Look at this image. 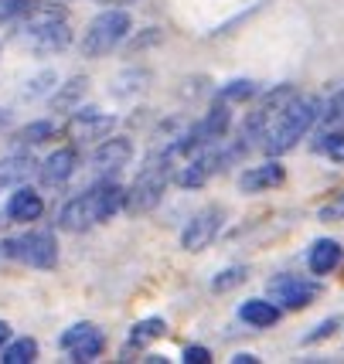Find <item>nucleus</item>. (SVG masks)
<instances>
[{
  "mask_svg": "<svg viewBox=\"0 0 344 364\" xmlns=\"http://www.w3.org/2000/svg\"><path fill=\"white\" fill-rule=\"evenodd\" d=\"M320 109H324V102H320L317 95H307V99L297 95V99L276 116V123L269 127L266 136H263V150H266L269 157L290 154V150L313 129V123L320 119Z\"/></svg>",
  "mask_w": 344,
  "mask_h": 364,
  "instance_id": "f257e3e1",
  "label": "nucleus"
},
{
  "mask_svg": "<svg viewBox=\"0 0 344 364\" xmlns=\"http://www.w3.org/2000/svg\"><path fill=\"white\" fill-rule=\"evenodd\" d=\"M171 160L174 157L167 150H157V154H150L143 160V167L137 171L123 201V208L130 215H150L164 201V191H167V181H171Z\"/></svg>",
  "mask_w": 344,
  "mask_h": 364,
  "instance_id": "f03ea898",
  "label": "nucleus"
},
{
  "mask_svg": "<svg viewBox=\"0 0 344 364\" xmlns=\"http://www.w3.org/2000/svg\"><path fill=\"white\" fill-rule=\"evenodd\" d=\"M31 21L24 28V41L34 55H55L72 41V28L58 7H34Z\"/></svg>",
  "mask_w": 344,
  "mask_h": 364,
  "instance_id": "7ed1b4c3",
  "label": "nucleus"
},
{
  "mask_svg": "<svg viewBox=\"0 0 344 364\" xmlns=\"http://www.w3.org/2000/svg\"><path fill=\"white\" fill-rule=\"evenodd\" d=\"M126 31H130V14L123 7H110V11L95 14L89 21V28L82 31V55L85 58H106L113 48H120Z\"/></svg>",
  "mask_w": 344,
  "mask_h": 364,
  "instance_id": "20e7f679",
  "label": "nucleus"
},
{
  "mask_svg": "<svg viewBox=\"0 0 344 364\" xmlns=\"http://www.w3.org/2000/svg\"><path fill=\"white\" fill-rule=\"evenodd\" d=\"M297 89L293 85H280V89H273V92L256 106L252 112H246V119H242V127H239V143H246L249 146L252 140H263L269 133V127L276 123V116H280L293 99H297Z\"/></svg>",
  "mask_w": 344,
  "mask_h": 364,
  "instance_id": "39448f33",
  "label": "nucleus"
},
{
  "mask_svg": "<svg viewBox=\"0 0 344 364\" xmlns=\"http://www.w3.org/2000/svg\"><path fill=\"white\" fill-rule=\"evenodd\" d=\"M246 154V143H235V146H225V150H219V146H212V150H204V154H198V157L191 160L188 167H181L177 171V184L188 191V188H202V184H208L215 174H221L225 171V164H232V160H239Z\"/></svg>",
  "mask_w": 344,
  "mask_h": 364,
  "instance_id": "423d86ee",
  "label": "nucleus"
},
{
  "mask_svg": "<svg viewBox=\"0 0 344 364\" xmlns=\"http://www.w3.org/2000/svg\"><path fill=\"white\" fill-rule=\"evenodd\" d=\"M11 242H14V262H24L31 269H51L58 262V242L51 232H24Z\"/></svg>",
  "mask_w": 344,
  "mask_h": 364,
  "instance_id": "0eeeda50",
  "label": "nucleus"
},
{
  "mask_svg": "<svg viewBox=\"0 0 344 364\" xmlns=\"http://www.w3.org/2000/svg\"><path fill=\"white\" fill-rule=\"evenodd\" d=\"M221 222H225V211L221 208H202L198 215H191V222L184 225V232H181V249L184 252H202L208 249L221 232Z\"/></svg>",
  "mask_w": 344,
  "mask_h": 364,
  "instance_id": "6e6552de",
  "label": "nucleus"
},
{
  "mask_svg": "<svg viewBox=\"0 0 344 364\" xmlns=\"http://www.w3.org/2000/svg\"><path fill=\"white\" fill-rule=\"evenodd\" d=\"M269 296L283 303L286 310H303L320 296V286L303 276H276V279H269Z\"/></svg>",
  "mask_w": 344,
  "mask_h": 364,
  "instance_id": "1a4fd4ad",
  "label": "nucleus"
},
{
  "mask_svg": "<svg viewBox=\"0 0 344 364\" xmlns=\"http://www.w3.org/2000/svg\"><path fill=\"white\" fill-rule=\"evenodd\" d=\"M58 344L68 350V361H95L106 348V337L95 323H75V327H68L62 333Z\"/></svg>",
  "mask_w": 344,
  "mask_h": 364,
  "instance_id": "9d476101",
  "label": "nucleus"
},
{
  "mask_svg": "<svg viewBox=\"0 0 344 364\" xmlns=\"http://www.w3.org/2000/svg\"><path fill=\"white\" fill-rule=\"evenodd\" d=\"M130 157H133V143L126 140V136H106L93 150V171L110 177L116 171H123L126 164H130Z\"/></svg>",
  "mask_w": 344,
  "mask_h": 364,
  "instance_id": "9b49d317",
  "label": "nucleus"
},
{
  "mask_svg": "<svg viewBox=\"0 0 344 364\" xmlns=\"http://www.w3.org/2000/svg\"><path fill=\"white\" fill-rule=\"evenodd\" d=\"M116 127V119H113L110 112H99V109H82L78 106L72 112V123H68V133H72V140H106Z\"/></svg>",
  "mask_w": 344,
  "mask_h": 364,
  "instance_id": "f8f14e48",
  "label": "nucleus"
},
{
  "mask_svg": "<svg viewBox=\"0 0 344 364\" xmlns=\"http://www.w3.org/2000/svg\"><path fill=\"white\" fill-rule=\"evenodd\" d=\"M75 171H78V150L75 146H58V150L48 154L45 164L38 167V177H41L45 188H62Z\"/></svg>",
  "mask_w": 344,
  "mask_h": 364,
  "instance_id": "ddd939ff",
  "label": "nucleus"
},
{
  "mask_svg": "<svg viewBox=\"0 0 344 364\" xmlns=\"http://www.w3.org/2000/svg\"><path fill=\"white\" fill-rule=\"evenodd\" d=\"M93 225H99L95 222L93 191H85V194L72 198V201L58 211V228H62V232H85V228H93Z\"/></svg>",
  "mask_w": 344,
  "mask_h": 364,
  "instance_id": "4468645a",
  "label": "nucleus"
},
{
  "mask_svg": "<svg viewBox=\"0 0 344 364\" xmlns=\"http://www.w3.org/2000/svg\"><path fill=\"white\" fill-rule=\"evenodd\" d=\"M4 215H7L11 222H38V218L45 215V201H41V194L34 188L21 184V188H14V194L7 198Z\"/></svg>",
  "mask_w": 344,
  "mask_h": 364,
  "instance_id": "2eb2a0df",
  "label": "nucleus"
},
{
  "mask_svg": "<svg viewBox=\"0 0 344 364\" xmlns=\"http://www.w3.org/2000/svg\"><path fill=\"white\" fill-rule=\"evenodd\" d=\"M286 171H283V164L276 157L266 160V164H259V167H249L246 174L239 177V191L242 194H259V191H269V188H280Z\"/></svg>",
  "mask_w": 344,
  "mask_h": 364,
  "instance_id": "dca6fc26",
  "label": "nucleus"
},
{
  "mask_svg": "<svg viewBox=\"0 0 344 364\" xmlns=\"http://www.w3.org/2000/svg\"><path fill=\"white\" fill-rule=\"evenodd\" d=\"M344 259V249L341 242H334V238H320V242H313L311 245V255H307V266H311L313 276H328L341 266Z\"/></svg>",
  "mask_w": 344,
  "mask_h": 364,
  "instance_id": "f3484780",
  "label": "nucleus"
},
{
  "mask_svg": "<svg viewBox=\"0 0 344 364\" xmlns=\"http://www.w3.org/2000/svg\"><path fill=\"white\" fill-rule=\"evenodd\" d=\"M34 164L28 154H11V157L0 160V188H21V184H28V177L34 174Z\"/></svg>",
  "mask_w": 344,
  "mask_h": 364,
  "instance_id": "a211bd4d",
  "label": "nucleus"
},
{
  "mask_svg": "<svg viewBox=\"0 0 344 364\" xmlns=\"http://www.w3.org/2000/svg\"><path fill=\"white\" fill-rule=\"evenodd\" d=\"M89 89V79L85 75H75V79H68L65 85H58L55 92H51V109L55 112H75L82 106V95Z\"/></svg>",
  "mask_w": 344,
  "mask_h": 364,
  "instance_id": "6ab92c4d",
  "label": "nucleus"
},
{
  "mask_svg": "<svg viewBox=\"0 0 344 364\" xmlns=\"http://www.w3.org/2000/svg\"><path fill=\"white\" fill-rule=\"evenodd\" d=\"M55 133H58V127H55L51 119H38V123H28L24 129H17V133H14V146H21V150H31V146H41V143L55 140Z\"/></svg>",
  "mask_w": 344,
  "mask_h": 364,
  "instance_id": "aec40b11",
  "label": "nucleus"
},
{
  "mask_svg": "<svg viewBox=\"0 0 344 364\" xmlns=\"http://www.w3.org/2000/svg\"><path fill=\"white\" fill-rule=\"evenodd\" d=\"M239 317L246 320L249 327H273L280 320V310L269 300H246L239 306Z\"/></svg>",
  "mask_w": 344,
  "mask_h": 364,
  "instance_id": "412c9836",
  "label": "nucleus"
},
{
  "mask_svg": "<svg viewBox=\"0 0 344 364\" xmlns=\"http://www.w3.org/2000/svg\"><path fill=\"white\" fill-rule=\"evenodd\" d=\"M34 358H38V341L34 337H21V341H14L11 348H4V354H0L4 364H31Z\"/></svg>",
  "mask_w": 344,
  "mask_h": 364,
  "instance_id": "4be33fe9",
  "label": "nucleus"
},
{
  "mask_svg": "<svg viewBox=\"0 0 344 364\" xmlns=\"http://www.w3.org/2000/svg\"><path fill=\"white\" fill-rule=\"evenodd\" d=\"M317 154H328L330 160H344V129H320L313 140Z\"/></svg>",
  "mask_w": 344,
  "mask_h": 364,
  "instance_id": "5701e85b",
  "label": "nucleus"
},
{
  "mask_svg": "<svg viewBox=\"0 0 344 364\" xmlns=\"http://www.w3.org/2000/svg\"><path fill=\"white\" fill-rule=\"evenodd\" d=\"M147 82H150V72H123V75L116 79V89H113V92L120 95V99H126V95H133V92H143Z\"/></svg>",
  "mask_w": 344,
  "mask_h": 364,
  "instance_id": "b1692460",
  "label": "nucleus"
},
{
  "mask_svg": "<svg viewBox=\"0 0 344 364\" xmlns=\"http://www.w3.org/2000/svg\"><path fill=\"white\" fill-rule=\"evenodd\" d=\"M320 127L324 129H344V89L330 99L324 109H320Z\"/></svg>",
  "mask_w": 344,
  "mask_h": 364,
  "instance_id": "393cba45",
  "label": "nucleus"
},
{
  "mask_svg": "<svg viewBox=\"0 0 344 364\" xmlns=\"http://www.w3.org/2000/svg\"><path fill=\"white\" fill-rule=\"evenodd\" d=\"M249 279V269L246 266H232V269H221L215 279H212V289L215 293H229V289H235V286H242Z\"/></svg>",
  "mask_w": 344,
  "mask_h": 364,
  "instance_id": "a878e982",
  "label": "nucleus"
},
{
  "mask_svg": "<svg viewBox=\"0 0 344 364\" xmlns=\"http://www.w3.org/2000/svg\"><path fill=\"white\" fill-rule=\"evenodd\" d=\"M249 95H256V85H252L249 79H235V82H229V85H221L219 99L232 106V102H246Z\"/></svg>",
  "mask_w": 344,
  "mask_h": 364,
  "instance_id": "bb28decb",
  "label": "nucleus"
},
{
  "mask_svg": "<svg viewBox=\"0 0 344 364\" xmlns=\"http://www.w3.org/2000/svg\"><path fill=\"white\" fill-rule=\"evenodd\" d=\"M164 331H167V323H164L160 317H147V320H140V323L133 327V344L157 341V337H164Z\"/></svg>",
  "mask_w": 344,
  "mask_h": 364,
  "instance_id": "cd10ccee",
  "label": "nucleus"
},
{
  "mask_svg": "<svg viewBox=\"0 0 344 364\" xmlns=\"http://www.w3.org/2000/svg\"><path fill=\"white\" fill-rule=\"evenodd\" d=\"M38 0H0V24H11L17 17L31 14Z\"/></svg>",
  "mask_w": 344,
  "mask_h": 364,
  "instance_id": "c85d7f7f",
  "label": "nucleus"
},
{
  "mask_svg": "<svg viewBox=\"0 0 344 364\" xmlns=\"http://www.w3.org/2000/svg\"><path fill=\"white\" fill-rule=\"evenodd\" d=\"M45 92H55V72H41V75H34L31 82H28V89H24V99H38V95Z\"/></svg>",
  "mask_w": 344,
  "mask_h": 364,
  "instance_id": "c756f323",
  "label": "nucleus"
},
{
  "mask_svg": "<svg viewBox=\"0 0 344 364\" xmlns=\"http://www.w3.org/2000/svg\"><path fill=\"white\" fill-rule=\"evenodd\" d=\"M317 218H320V222H344V194L330 198L328 205L317 211Z\"/></svg>",
  "mask_w": 344,
  "mask_h": 364,
  "instance_id": "7c9ffc66",
  "label": "nucleus"
},
{
  "mask_svg": "<svg viewBox=\"0 0 344 364\" xmlns=\"http://www.w3.org/2000/svg\"><path fill=\"white\" fill-rule=\"evenodd\" d=\"M212 361V350L202 348V344H191L184 348V364H208Z\"/></svg>",
  "mask_w": 344,
  "mask_h": 364,
  "instance_id": "2f4dec72",
  "label": "nucleus"
},
{
  "mask_svg": "<svg viewBox=\"0 0 344 364\" xmlns=\"http://www.w3.org/2000/svg\"><path fill=\"white\" fill-rule=\"evenodd\" d=\"M334 327H338V320L330 317V320H324V323H317V327H313V333H307L303 341H307V344H313V341H320V337H328V333L334 331Z\"/></svg>",
  "mask_w": 344,
  "mask_h": 364,
  "instance_id": "473e14b6",
  "label": "nucleus"
},
{
  "mask_svg": "<svg viewBox=\"0 0 344 364\" xmlns=\"http://www.w3.org/2000/svg\"><path fill=\"white\" fill-rule=\"evenodd\" d=\"M7 262H14V242L11 238L0 242V266H7Z\"/></svg>",
  "mask_w": 344,
  "mask_h": 364,
  "instance_id": "72a5a7b5",
  "label": "nucleus"
},
{
  "mask_svg": "<svg viewBox=\"0 0 344 364\" xmlns=\"http://www.w3.org/2000/svg\"><path fill=\"white\" fill-rule=\"evenodd\" d=\"M256 361H259L256 354H235L232 358V364H256Z\"/></svg>",
  "mask_w": 344,
  "mask_h": 364,
  "instance_id": "f704fd0d",
  "label": "nucleus"
},
{
  "mask_svg": "<svg viewBox=\"0 0 344 364\" xmlns=\"http://www.w3.org/2000/svg\"><path fill=\"white\" fill-rule=\"evenodd\" d=\"M7 337H11V327H7V323H4V320H0V348H4V344H7Z\"/></svg>",
  "mask_w": 344,
  "mask_h": 364,
  "instance_id": "c9c22d12",
  "label": "nucleus"
},
{
  "mask_svg": "<svg viewBox=\"0 0 344 364\" xmlns=\"http://www.w3.org/2000/svg\"><path fill=\"white\" fill-rule=\"evenodd\" d=\"M7 127H11V112L0 109V129H7Z\"/></svg>",
  "mask_w": 344,
  "mask_h": 364,
  "instance_id": "e433bc0d",
  "label": "nucleus"
},
{
  "mask_svg": "<svg viewBox=\"0 0 344 364\" xmlns=\"http://www.w3.org/2000/svg\"><path fill=\"white\" fill-rule=\"evenodd\" d=\"M58 4H65V0H38L34 7H58Z\"/></svg>",
  "mask_w": 344,
  "mask_h": 364,
  "instance_id": "4c0bfd02",
  "label": "nucleus"
},
{
  "mask_svg": "<svg viewBox=\"0 0 344 364\" xmlns=\"http://www.w3.org/2000/svg\"><path fill=\"white\" fill-rule=\"evenodd\" d=\"M116 4H130V0H116Z\"/></svg>",
  "mask_w": 344,
  "mask_h": 364,
  "instance_id": "58836bf2",
  "label": "nucleus"
}]
</instances>
